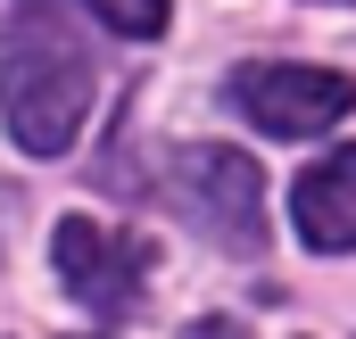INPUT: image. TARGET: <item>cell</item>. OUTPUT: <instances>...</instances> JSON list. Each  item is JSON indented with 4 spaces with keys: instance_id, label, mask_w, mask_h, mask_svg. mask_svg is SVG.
<instances>
[{
    "instance_id": "obj_1",
    "label": "cell",
    "mask_w": 356,
    "mask_h": 339,
    "mask_svg": "<svg viewBox=\"0 0 356 339\" xmlns=\"http://www.w3.org/2000/svg\"><path fill=\"white\" fill-rule=\"evenodd\" d=\"M0 99L25 158L75 149L91 116V50L58 25V0H25V17L0 33Z\"/></svg>"
},
{
    "instance_id": "obj_2",
    "label": "cell",
    "mask_w": 356,
    "mask_h": 339,
    "mask_svg": "<svg viewBox=\"0 0 356 339\" xmlns=\"http://www.w3.org/2000/svg\"><path fill=\"white\" fill-rule=\"evenodd\" d=\"M166 199L216 249H232V256L266 249V174H257V158H241L224 141H199V149H182L166 166Z\"/></svg>"
},
{
    "instance_id": "obj_3",
    "label": "cell",
    "mask_w": 356,
    "mask_h": 339,
    "mask_svg": "<svg viewBox=\"0 0 356 339\" xmlns=\"http://www.w3.org/2000/svg\"><path fill=\"white\" fill-rule=\"evenodd\" d=\"M232 108L257 133H273V141H315V133H332L356 108V83L332 75V67H282V58H266V67L232 75Z\"/></svg>"
},
{
    "instance_id": "obj_4",
    "label": "cell",
    "mask_w": 356,
    "mask_h": 339,
    "mask_svg": "<svg viewBox=\"0 0 356 339\" xmlns=\"http://www.w3.org/2000/svg\"><path fill=\"white\" fill-rule=\"evenodd\" d=\"M50 256H58V281L83 298L91 315H133L141 306V281H149V249L133 232H108L91 215H67L50 232Z\"/></svg>"
},
{
    "instance_id": "obj_5",
    "label": "cell",
    "mask_w": 356,
    "mask_h": 339,
    "mask_svg": "<svg viewBox=\"0 0 356 339\" xmlns=\"http://www.w3.org/2000/svg\"><path fill=\"white\" fill-rule=\"evenodd\" d=\"M290 215H298L307 249H356V149H332L323 166L298 174Z\"/></svg>"
},
{
    "instance_id": "obj_6",
    "label": "cell",
    "mask_w": 356,
    "mask_h": 339,
    "mask_svg": "<svg viewBox=\"0 0 356 339\" xmlns=\"http://www.w3.org/2000/svg\"><path fill=\"white\" fill-rule=\"evenodd\" d=\"M83 8L108 25V33H133V42L166 33V0H83Z\"/></svg>"
},
{
    "instance_id": "obj_7",
    "label": "cell",
    "mask_w": 356,
    "mask_h": 339,
    "mask_svg": "<svg viewBox=\"0 0 356 339\" xmlns=\"http://www.w3.org/2000/svg\"><path fill=\"white\" fill-rule=\"evenodd\" d=\"M191 339H249L241 323H224V315H207V323H191Z\"/></svg>"
}]
</instances>
